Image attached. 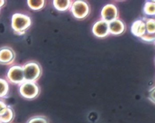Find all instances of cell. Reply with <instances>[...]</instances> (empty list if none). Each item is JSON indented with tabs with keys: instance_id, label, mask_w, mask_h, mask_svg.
Instances as JSON below:
<instances>
[{
	"instance_id": "7a4b0ae2",
	"label": "cell",
	"mask_w": 155,
	"mask_h": 123,
	"mask_svg": "<svg viewBox=\"0 0 155 123\" xmlns=\"http://www.w3.org/2000/svg\"><path fill=\"white\" fill-rule=\"evenodd\" d=\"M22 68L25 81L36 82L42 74L41 65L34 61L25 63L22 66Z\"/></svg>"
},
{
	"instance_id": "ffe728a7",
	"label": "cell",
	"mask_w": 155,
	"mask_h": 123,
	"mask_svg": "<svg viewBox=\"0 0 155 123\" xmlns=\"http://www.w3.org/2000/svg\"><path fill=\"white\" fill-rule=\"evenodd\" d=\"M4 4H5V1H3V0L0 1V8L3 7Z\"/></svg>"
},
{
	"instance_id": "30bf717a",
	"label": "cell",
	"mask_w": 155,
	"mask_h": 123,
	"mask_svg": "<svg viewBox=\"0 0 155 123\" xmlns=\"http://www.w3.org/2000/svg\"><path fill=\"white\" fill-rule=\"evenodd\" d=\"M110 31L113 34H119L124 30V26L122 23L119 20H114L108 25Z\"/></svg>"
},
{
	"instance_id": "7c38bea8",
	"label": "cell",
	"mask_w": 155,
	"mask_h": 123,
	"mask_svg": "<svg viewBox=\"0 0 155 123\" xmlns=\"http://www.w3.org/2000/svg\"><path fill=\"white\" fill-rule=\"evenodd\" d=\"M9 91V83L7 80L0 78V98L7 96Z\"/></svg>"
},
{
	"instance_id": "44dd1931",
	"label": "cell",
	"mask_w": 155,
	"mask_h": 123,
	"mask_svg": "<svg viewBox=\"0 0 155 123\" xmlns=\"http://www.w3.org/2000/svg\"><path fill=\"white\" fill-rule=\"evenodd\" d=\"M0 123H1V121H0Z\"/></svg>"
},
{
	"instance_id": "8992f818",
	"label": "cell",
	"mask_w": 155,
	"mask_h": 123,
	"mask_svg": "<svg viewBox=\"0 0 155 123\" xmlns=\"http://www.w3.org/2000/svg\"><path fill=\"white\" fill-rule=\"evenodd\" d=\"M73 14L77 17H83L88 13V7L84 2H76L72 7Z\"/></svg>"
},
{
	"instance_id": "ac0fdd59",
	"label": "cell",
	"mask_w": 155,
	"mask_h": 123,
	"mask_svg": "<svg viewBox=\"0 0 155 123\" xmlns=\"http://www.w3.org/2000/svg\"><path fill=\"white\" fill-rule=\"evenodd\" d=\"M7 107V105L2 101L0 100V115L2 112L5 110V109Z\"/></svg>"
},
{
	"instance_id": "5bb4252c",
	"label": "cell",
	"mask_w": 155,
	"mask_h": 123,
	"mask_svg": "<svg viewBox=\"0 0 155 123\" xmlns=\"http://www.w3.org/2000/svg\"><path fill=\"white\" fill-rule=\"evenodd\" d=\"M53 3L54 7L59 11L67 10L70 5L69 1H54Z\"/></svg>"
},
{
	"instance_id": "277c9868",
	"label": "cell",
	"mask_w": 155,
	"mask_h": 123,
	"mask_svg": "<svg viewBox=\"0 0 155 123\" xmlns=\"http://www.w3.org/2000/svg\"><path fill=\"white\" fill-rule=\"evenodd\" d=\"M7 80L15 84L20 85L22 83L25 81L22 66L14 65L10 67L7 74Z\"/></svg>"
},
{
	"instance_id": "2e32d148",
	"label": "cell",
	"mask_w": 155,
	"mask_h": 123,
	"mask_svg": "<svg viewBox=\"0 0 155 123\" xmlns=\"http://www.w3.org/2000/svg\"><path fill=\"white\" fill-rule=\"evenodd\" d=\"M145 11L147 14H155V4L148 3L145 7Z\"/></svg>"
},
{
	"instance_id": "5b68a950",
	"label": "cell",
	"mask_w": 155,
	"mask_h": 123,
	"mask_svg": "<svg viewBox=\"0 0 155 123\" xmlns=\"http://www.w3.org/2000/svg\"><path fill=\"white\" fill-rule=\"evenodd\" d=\"M15 59V52L9 46H2L0 48V64L9 65L12 64Z\"/></svg>"
},
{
	"instance_id": "ba28073f",
	"label": "cell",
	"mask_w": 155,
	"mask_h": 123,
	"mask_svg": "<svg viewBox=\"0 0 155 123\" xmlns=\"http://www.w3.org/2000/svg\"><path fill=\"white\" fill-rule=\"evenodd\" d=\"M102 16L107 21H111L116 16V10L112 5H108L105 7L102 11Z\"/></svg>"
},
{
	"instance_id": "3957f363",
	"label": "cell",
	"mask_w": 155,
	"mask_h": 123,
	"mask_svg": "<svg viewBox=\"0 0 155 123\" xmlns=\"http://www.w3.org/2000/svg\"><path fill=\"white\" fill-rule=\"evenodd\" d=\"M19 91L22 97L31 99L39 95L40 90L36 82L24 81L19 85Z\"/></svg>"
},
{
	"instance_id": "4fadbf2b",
	"label": "cell",
	"mask_w": 155,
	"mask_h": 123,
	"mask_svg": "<svg viewBox=\"0 0 155 123\" xmlns=\"http://www.w3.org/2000/svg\"><path fill=\"white\" fill-rule=\"evenodd\" d=\"M27 4L30 8L33 10H39L42 9L45 4L44 1H27Z\"/></svg>"
},
{
	"instance_id": "6da1fadb",
	"label": "cell",
	"mask_w": 155,
	"mask_h": 123,
	"mask_svg": "<svg viewBox=\"0 0 155 123\" xmlns=\"http://www.w3.org/2000/svg\"><path fill=\"white\" fill-rule=\"evenodd\" d=\"M31 24V19L27 14L17 13L13 14L12 17V28L18 35L24 34L30 27Z\"/></svg>"
},
{
	"instance_id": "9c48e42d",
	"label": "cell",
	"mask_w": 155,
	"mask_h": 123,
	"mask_svg": "<svg viewBox=\"0 0 155 123\" xmlns=\"http://www.w3.org/2000/svg\"><path fill=\"white\" fill-rule=\"evenodd\" d=\"M14 118V112L11 107L8 106L0 115V121L2 123H9Z\"/></svg>"
},
{
	"instance_id": "d6986e66",
	"label": "cell",
	"mask_w": 155,
	"mask_h": 123,
	"mask_svg": "<svg viewBox=\"0 0 155 123\" xmlns=\"http://www.w3.org/2000/svg\"><path fill=\"white\" fill-rule=\"evenodd\" d=\"M150 98L152 99V101L155 102V88L153 89V90L150 92Z\"/></svg>"
},
{
	"instance_id": "8fae6325",
	"label": "cell",
	"mask_w": 155,
	"mask_h": 123,
	"mask_svg": "<svg viewBox=\"0 0 155 123\" xmlns=\"http://www.w3.org/2000/svg\"><path fill=\"white\" fill-rule=\"evenodd\" d=\"M132 31L135 35L140 36L143 34L145 32L144 24L140 20L135 22L132 27Z\"/></svg>"
},
{
	"instance_id": "e0dca14e",
	"label": "cell",
	"mask_w": 155,
	"mask_h": 123,
	"mask_svg": "<svg viewBox=\"0 0 155 123\" xmlns=\"http://www.w3.org/2000/svg\"><path fill=\"white\" fill-rule=\"evenodd\" d=\"M147 30L148 33H155V20H150L147 22Z\"/></svg>"
},
{
	"instance_id": "52a82bcc",
	"label": "cell",
	"mask_w": 155,
	"mask_h": 123,
	"mask_svg": "<svg viewBox=\"0 0 155 123\" xmlns=\"http://www.w3.org/2000/svg\"><path fill=\"white\" fill-rule=\"evenodd\" d=\"M96 35L102 37L107 35L108 31V25L105 21H100L95 24L93 28Z\"/></svg>"
},
{
	"instance_id": "9a60e30c",
	"label": "cell",
	"mask_w": 155,
	"mask_h": 123,
	"mask_svg": "<svg viewBox=\"0 0 155 123\" xmlns=\"http://www.w3.org/2000/svg\"><path fill=\"white\" fill-rule=\"evenodd\" d=\"M27 123H48L47 118L43 116H35L31 117Z\"/></svg>"
}]
</instances>
